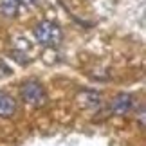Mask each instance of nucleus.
Listing matches in <instances>:
<instances>
[{
  "mask_svg": "<svg viewBox=\"0 0 146 146\" xmlns=\"http://www.w3.org/2000/svg\"><path fill=\"white\" fill-rule=\"evenodd\" d=\"M11 74H13V70H11V69H9V67H7V65H5V63H4V61H2V60H0V78H5V76H11Z\"/></svg>",
  "mask_w": 146,
  "mask_h": 146,
  "instance_id": "obj_6",
  "label": "nucleus"
},
{
  "mask_svg": "<svg viewBox=\"0 0 146 146\" xmlns=\"http://www.w3.org/2000/svg\"><path fill=\"white\" fill-rule=\"evenodd\" d=\"M18 4H20V7H31V5L38 4V0H18Z\"/></svg>",
  "mask_w": 146,
  "mask_h": 146,
  "instance_id": "obj_7",
  "label": "nucleus"
},
{
  "mask_svg": "<svg viewBox=\"0 0 146 146\" xmlns=\"http://www.w3.org/2000/svg\"><path fill=\"white\" fill-rule=\"evenodd\" d=\"M20 96H22V99H24L27 105L35 106V108H42V106H45L47 101H49L47 90L38 81H27V83H24L22 88H20Z\"/></svg>",
  "mask_w": 146,
  "mask_h": 146,
  "instance_id": "obj_2",
  "label": "nucleus"
},
{
  "mask_svg": "<svg viewBox=\"0 0 146 146\" xmlns=\"http://www.w3.org/2000/svg\"><path fill=\"white\" fill-rule=\"evenodd\" d=\"M16 114V99L5 92H0V117H13Z\"/></svg>",
  "mask_w": 146,
  "mask_h": 146,
  "instance_id": "obj_4",
  "label": "nucleus"
},
{
  "mask_svg": "<svg viewBox=\"0 0 146 146\" xmlns=\"http://www.w3.org/2000/svg\"><path fill=\"white\" fill-rule=\"evenodd\" d=\"M61 27L56 22L43 20L35 27V38L43 47H56L61 42Z\"/></svg>",
  "mask_w": 146,
  "mask_h": 146,
  "instance_id": "obj_1",
  "label": "nucleus"
},
{
  "mask_svg": "<svg viewBox=\"0 0 146 146\" xmlns=\"http://www.w3.org/2000/svg\"><path fill=\"white\" fill-rule=\"evenodd\" d=\"M133 106V99L130 94H117L112 101V112L115 115H126Z\"/></svg>",
  "mask_w": 146,
  "mask_h": 146,
  "instance_id": "obj_3",
  "label": "nucleus"
},
{
  "mask_svg": "<svg viewBox=\"0 0 146 146\" xmlns=\"http://www.w3.org/2000/svg\"><path fill=\"white\" fill-rule=\"evenodd\" d=\"M20 11V4L18 0H0V13L4 16H9V18H15Z\"/></svg>",
  "mask_w": 146,
  "mask_h": 146,
  "instance_id": "obj_5",
  "label": "nucleus"
}]
</instances>
